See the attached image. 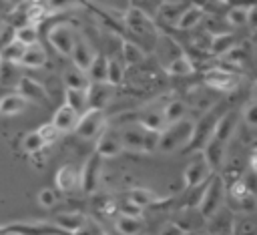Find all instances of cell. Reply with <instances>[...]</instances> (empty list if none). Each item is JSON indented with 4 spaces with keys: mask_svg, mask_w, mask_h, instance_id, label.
<instances>
[{
    "mask_svg": "<svg viewBox=\"0 0 257 235\" xmlns=\"http://www.w3.org/2000/svg\"><path fill=\"white\" fill-rule=\"evenodd\" d=\"M36 133H38V137L42 139L44 147H46V145H52V143L58 139V135H60V133H58V131L52 127V123H46V125H42V127H40Z\"/></svg>",
    "mask_w": 257,
    "mask_h": 235,
    "instance_id": "cell-42",
    "label": "cell"
},
{
    "mask_svg": "<svg viewBox=\"0 0 257 235\" xmlns=\"http://www.w3.org/2000/svg\"><path fill=\"white\" fill-rule=\"evenodd\" d=\"M16 90H18V94H20L26 102L32 100V102L44 104V102L50 98L46 86H42L38 80L30 78V76H22V78L18 80V84H16Z\"/></svg>",
    "mask_w": 257,
    "mask_h": 235,
    "instance_id": "cell-11",
    "label": "cell"
},
{
    "mask_svg": "<svg viewBox=\"0 0 257 235\" xmlns=\"http://www.w3.org/2000/svg\"><path fill=\"white\" fill-rule=\"evenodd\" d=\"M203 82L213 90H233L239 86L241 76L227 68H209L203 74Z\"/></svg>",
    "mask_w": 257,
    "mask_h": 235,
    "instance_id": "cell-8",
    "label": "cell"
},
{
    "mask_svg": "<svg viewBox=\"0 0 257 235\" xmlns=\"http://www.w3.org/2000/svg\"><path fill=\"white\" fill-rule=\"evenodd\" d=\"M219 116L215 112H207L205 116H201L199 123H193V135H191V141L187 143V147L183 149L185 153H193V151H203L205 145L209 143L211 135H213V129L217 125Z\"/></svg>",
    "mask_w": 257,
    "mask_h": 235,
    "instance_id": "cell-4",
    "label": "cell"
},
{
    "mask_svg": "<svg viewBox=\"0 0 257 235\" xmlns=\"http://www.w3.org/2000/svg\"><path fill=\"white\" fill-rule=\"evenodd\" d=\"M183 233H185V229L179 223H173V221L165 223L161 227V231H159V235H183Z\"/></svg>",
    "mask_w": 257,
    "mask_h": 235,
    "instance_id": "cell-46",
    "label": "cell"
},
{
    "mask_svg": "<svg viewBox=\"0 0 257 235\" xmlns=\"http://www.w3.org/2000/svg\"><path fill=\"white\" fill-rule=\"evenodd\" d=\"M185 112H187V104L183 100H171L165 110H163V119L167 125H173L177 121H183L185 119Z\"/></svg>",
    "mask_w": 257,
    "mask_h": 235,
    "instance_id": "cell-36",
    "label": "cell"
},
{
    "mask_svg": "<svg viewBox=\"0 0 257 235\" xmlns=\"http://www.w3.org/2000/svg\"><path fill=\"white\" fill-rule=\"evenodd\" d=\"M104 112L102 110H86L78 116L74 133L84 141H96L104 131Z\"/></svg>",
    "mask_w": 257,
    "mask_h": 235,
    "instance_id": "cell-5",
    "label": "cell"
},
{
    "mask_svg": "<svg viewBox=\"0 0 257 235\" xmlns=\"http://www.w3.org/2000/svg\"><path fill=\"white\" fill-rule=\"evenodd\" d=\"M124 78V64L120 58H108V66H106V82L112 86H118Z\"/></svg>",
    "mask_w": 257,
    "mask_h": 235,
    "instance_id": "cell-37",
    "label": "cell"
},
{
    "mask_svg": "<svg viewBox=\"0 0 257 235\" xmlns=\"http://www.w3.org/2000/svg\"><path fill=\"white\" fill-rule=\"evenodd\" d=\"M191 135H193V121L183 119V121H177L173 125H167L161 131L157 151H163V153H171L177 149L183 151L187 147V143L191 141Z\"/></svg>",
    "mask_w": 257,
    "mask_h": 235,
    "instance_id": "cell-2",
    "label": "cell"
},
{
    "mask_svg": "<svg viewBox=\"0 0 257 235\" xmlns=\"http://www.w3.org/2000/svg\"><path fill=\"white\" fill-rule=\"evenodd\" d=\"M56 187L62 191V193H70L78 187V169L74 165H62L58 171H56Z\"/></svg>",
    "mask_w": 257,
    "mask_h": 235,
    "instance_id": "cell-21",
    "label": "cell"
},
{
    "mask_svg": "<svg viewBox=\"0 0 257 235\" xmlns=\"http://www.w3.org/2000/svg\"><path fill=\"white\" fill-rule=\"evenodd\" d=\"M191 2H183V0H167V2H159V8H157V16L165 22V24H171L175 26L181 18V14L189 8Z\"/></svg>",
    "mask_w": 257,
    "mask_h": 235,
    "instance_id": "cell-15",
    "label": "cell"
},
{
    "mask_svg": "<svg viewBox=\"0 0 257 235\" xmlns=\"http://www.w3.org/2000/svg\"><path fill=\"white\" fill-rule=\"evenodd\" d=\"M143 135H145V127L137 121L131 123L128 127H124V131L120 133V143L122 149L128 151H143Z\"/></svg>",
    "mask_w": 257,
    "mask_h": 235,
    "instance_id": "cell-17",
    "label": "cell"
},
{
    "mask_svg": "<svg viewBox=\"0 0 257 235\" xmlns=\"http://www.w3.org/2000/svg\"><path fill=\"white\" fill-rule=\"evenodd\" d=\"M114 86L108 82H90L86 88V108L88 110H102L112 100Z\"/></svg>",
    "mask_w": 257,
    "mask_h": 235,
    "instance_id": "cell-9",
    "label": "cell"
},
{
    "mask_svg": "<svg viewBox=\"0 0 257 235\" xmlns=\"http://www.w3.org/2000/svg\"><path fill=\"white\" fill-rule=\"evenodd\" d=\"M0 235H8L6 233V227H0Z\"/></svg>",
    "mask_w": 257,
    "mask_h": 235,
    "instance_id": "cell-47",
    "label": "cell"
},
{
    "mask_svg": "<svg viewBox=\"0 0 257 235\" xmlns=\"http://www.w3.org/2000/svg\"><path fill=\"white\" fill-rule=\"evenodd\" d=\"M243 119H245L247 127H257V104H255L253 100L245 106V110H243Z\"/></svg>",
    "mask_w": 257,
    "mask_h": 235,
    "instance_id": "cell-43",
    "label": "cell"
},
{
    "mask_svg": "<svg viewBox=\"0 0 257 235\" xmlns=\"http://www.w3.org/2000/svg\"><path fill=\"white\" fill-rule=\"evenodd\" d=\"M24 50H26V48H24L20 42L12 40V42L6 44L4 48H0V60H2V62H10V64H18L20 58H22V54H24Z\"/></svg>",
    "mask_w": 257,
    "mask_h": 235,
    "instance_id": "cell-38",
    "label": "cell"
},
{
    "mask_svg": "<svg viewBox=\"0 0 257 235\" xmlns=\"http://www.w3.org/2000/svg\"><path fill=\"white\" fill-rule=\"evenodd\" d=\"M235 127H237V112L235 110H229V112L221 114L219 121H217V125H215V129H213L211 141H217L221 145H227L229 139H231V135H233V131H235Z\"/></svg>",
    "mask_w": 257,
    "mask_h": 235,
    "instance_id": "cell-14",
    "label": "cell"
},
{
    "mask_svg": "<svg viewBox=\"0 0 257 235\" xmlns=\"http://www.w3.org/2000/svg\"><path fill=\"white\" fill-rule=\"evenodd\" d=\"M100 165H102V159H100L96 153H92V155L84 161L82 169L78 171V187H80L86 195H90V193H94V191L98 189Z\"/></svg>",
    "mask_w": 257,
    "mask_h": 235,
    "instance_id": "cell-6",
    "label": "cell"
},
{
    "mask_svg": "<svg viewBox=\"0 0 257 235\" xmlns=\"http://www.w3.org/2000/svg\"><path fill=\"white\" fill-rule=\"evenodd\" d=\"M139 123H141L145 129H151V131H157V133H161V131L167 127V123H165V119H163V112H159V110L147 112Z\"/></svg>",
    "mask_w": 257,
    "mask_h": 235,
    "instance_id": "cell-39",
    "label": "cell"
},
{
    "mask_svg": "<svg viewBox=\"0 0 257 235\" xmlns=\"http://www.w3.org/2000/svg\"><path fill=\"white\" fill-rule=\"evenodd\" d=\"M124 22L128 26L131 32H135L137 36H143V38H151L153 42L159 40V28L157 24L153 22V18H149L147 14H143L139 8L135 6H128L126 12H124Z\"/></svg>",
    "mask_w": 257,
    "mask_h": 235,
    "instance_id": "cell-3",
    "label": "cell"
},
{
    "mask_svg": "<svg viewBox=\"0 0 257 235\" xmlns=\"http://www.w3.org/2000/svg\"><path fill=\"white\" fill-rule=\"evenodd\" d=\"M203 20H205V8L201 4H193L191 2L189 8L181 14V18L175 24V28H179V30H195Z\"/></svg>",
    "mask_w": 257,
    "mask_h": 235,
    "instance_id": "cell-18",
    "label": "cell"
},
{
    "mask_svg": "<svg viewBox=\"0 0 257 235\" xmlns=\"http://www.w3.org/2000/svg\"><path fill=\"white\" fill-rule=\"evenodd\" d=\"M106 66H108V56L104 54H94L88 70H86V76L90 82H106Z\"/></svg>",
    "mask_w": 257,
    "mask_h": 235,
    "instance_id": "cell-26",
    "label": "cell"
},
{
    "mask_svg": "<svg viewBox=\"0 0 257 235\" xmlns=\"http://www.w3.org/2000/svg\"><path fill=\"white\" fill-rule=\"evenodd\" d=\"M26 106V100L18 94V92H8L4 96H0V114H16L22 112Z\"/></svg>",
    "mask_w": 257,
    "mask_h": 235,
    "instance_id": "cell-29",
    "label": "cell"
},
{
    "mask_svg": "<svg viewBox=\"0 0 257 235\" xmlns=\"http://www.w3.org/2000/svg\"><path fill=\"white\" fill-rule=\"evenodd\" d=\"M128 201H131V203H135L139 209H145V207H149V205L157 203L159 199H157V195H155L153 191L143 189V187H135V189L128 193Z\"/></svg>",
    "mask_w": 257,
    "mask_h": 235,
    "instance_id": "cell-34",
    "label": "cell"
},
{
    "mask_svg": "<svg viewBox=\"0 0 257 235\" xmlns=\"http://www.w3.org/2000/svg\"><path fill=\"white\" fill-rule=\"evenodd\" d=\"M4 227L8 235H66L58 227L48 223H12Z\"/></svg>",
    "mask_w": 257,
    "mask_h": 235,
    "instance_id": "cell-13",
    "label": "cell"
},
{
    "mask_svg": "<svg viewBox=\"0 0 257 235\" xmlns=\"http://www.w3.org/2000/svg\"><path fill=\"white\" fill-rule=\"evenodd\" d=\"M70 58L74 62V68L86 72L92 58H94V52L90 48V44L84 40V38H74V44H72V50H70Z\"/></svg>",
    "mask_w": 257,
    "mask_h": 235,
    "instance_id": "cell-16",
    "label": "cell"
},
{
    "mask_svg": "<svg viewBox=\"0 0 257 235\" xmlns=\"http://www.w3.org/2000/svg\"><path fill=\"white\" fill-rule=\"evenodd\" d=\"M183 235H197V233H195V231H185Z\"/></svg>",
    "mask_w": 257,
    "mask_h": 235,
    "instance_id": "cell-48",
    "label": "cell"
},
{
    "mask_svg": "<svg viewBox=\"0 0 257 235\" xmlns=\"http://www.w3.org/2000/svg\"><path fill=\"white\" fill-rule=\"evenodd\" d=\"M253 4H235L227 10V24L229 26H245L247 24V12Z\"/></svg>",
    "mask_w": 257,
    "mask_h": 235,
    "instance_id": "cell-35",
    "label": "cell"
},
{
    "mask_svg": "<svg viewBox=\"0 0 257 235\" xmlns=\"http://www.w3.org/2000/svg\"><path fill=\"white\" fill-rule=\"evenodd\" d=\"M84 223H86V217H82L78 213H64L54 219V227H58L66 235H74Z\"/></svg>",
    "mask_w": 257,
    "mask_h": 235,
    "instance_id": "cell-22",
    "label": "cell"
},
{
    "mask_svg": "<svg viewBox=\"0 0 257 235\" xmlns=\"http://www.w3.org/2000/svg\"><path fill=\"white\" fill-rule=\"evenodd\" d=\"M76 121H78V114L68 108L66 104H60L52 116V127L58 131V133H66V131H74L76 127Z\"/></svg>",
    "mask_w": 257,
    "mask_h": 235,
    "instance_id": "cell-20",
    "label": "cell"
},
{
    "mask_svg": "<svg viewBox=\"0 0 257 235\" xmlns=\"http://www.w3.org/2000/svg\"><path fill=\"white\" fill-rule=\"evenodd\" d=\"M38 201H40L42 207H52L56 203V193L52 189H42L38 193Z\"/></svg>",
    "mask_w": 257,
    "mask_h": 235,
    "instance_id": "cell-44",
    "label": "cell"
},
{
    "mask_svg": "<svg viewBox=\"0 0 257 235\" xmlns=\"http://www.w3.org/2000/svg\"><path fill=\"white\" fill-rule=\"evenodd\" d=\"M22 147H24L26 153H30V155H38V153L44 149V143H42V139L38 137V133L32 131V133H28V135L24 137Z\"/></svg>",
    "mask_w": 257,
    "mask_h": 235,
    "instance_id": "cell-40",
    "label": "cell"
},
{
    "mask_svg": "<svg viewBox=\"0 0 257 235\" xmlns=\"http://www.w3.org/2000/svg\"><path fill=\"white\" fill-rule=\"evenodd\" d=\"M18 64H22L26 68H42L46 64V54H44L42 46L40 44H34L30 48H26Z\"/></svg>",
    "mask_w": 257,
    "mask_h": 235,
    "instance_id": "cell-25",
    "label": "cell"
},
{
    "mask_svg": "<svg viewBox=\"0 0 257 235\" xmlns=\"http://www.w3.org/2000/svg\"><path fill=\"white\" fill-rule=\"evenodd\" d=\"M0 30H2V20H0Z\"/></svg>",
    "mask_w": 257,
    "mask_h": 235,
    "instance_id": "cell-49",
    "label": "cell"
},
{
    "mask_svg": "<svg viewBox=\"0 0 257 235\" xmlns=\"http://www.w3.org/2000/svg\"><path fill=\"white\" fill-rule=\"evenodd\" d=\"M122 151V143H120V133L114 129H104L100 133V137L96 139V155L100 159H108V157H116Z\"/></svg>",
    "mask_w": 257,
    "mask_h": 235,
    "instance_id": "cell-10",
    "label": "cell"
},
{
    "mask_svg": "<svg viewBox=\"0 0 257 235\" xmlns=\"http://www.w3.org/2000/svg\"><path fill=\"white\" fill-rule=\"evenodd\" d=\"M141 211H143V209H139V207H137L135 203H131L128 199L120 205V215H126V217H139V219H141Z\"/></svg>",
    "mask_w": 257,
    "mask_h": 235,
    "instance_id": "cell-45",
    "label": "cell"
},
{
    "mask_svg": "<svg viewBox=\"0 0 257 235\" xmlns=\"http://www.w3.org/2000/svg\"><path fill=\"white\" fill-rule=\"evenodd\" d=\"M143 219L139 217H126V215H118L114 219V229L120 235H141L143 231Z\"/></svg>",
    "mask_w": 257,
    "mask_h": 235,
    "instance_id": "cell-28",
    "label": "cell"
},
{
    "mask_svg": "<svg viewBox=\"0 0 257 235\" xmlns=\"http://www.w3.org/2000/svg\"><path fill=\"white\" fill-rule=\"evenodd\" d=\"M209 44H211V36L205 30H199L191 36V46L199 52H209Z\"/></svg>",
    "mask_w": 257,
    "mask_h": 235,
    "instance_id": "cell-41",
    "label": "cell"
},
{
    "mask_svg": "<svg viewBox=\"0 0 257 235\" xmlns=\"http://www.w3.org/2000/svg\"><path fill=\"white\" fill-rule=\"evenodd\" d=\"M64 88H74V90H86L88 88V84H90V80H88V76H86V72H82V70H78V68H68L66 72H64Z\"/></svg>",
    "mask_w": 257,
    "mask_h": 235,
    "instance_id": "cell-30",
    "label": "cell"
},
{
    "mask_svg": "<svg viewBox=\"0 0 257 235\" xmlns=\"http://www.w3.org/2000/svg\"><path fill=\"white\" fill-rule=\"evenodd\" d=\"M74 32L66 22H56L48 28V42L54 46V50L62 56H70L72 44H74Z\"/></svg>",
    "mask_w": 257,
    "mask_h": 235,
    "instance_id": "cell-7",
    "label": "cell"
},
{
    "mask_svg": "<svg viewBox=\"0 0 257 235\" xmlns=\"http://www.w3.org/2000/svg\"><path fill=\"white\" fill-rule=\"evenodd\" d=\"M22 78V74L18 72L16 64H10V62H2L0 60V88H16L18 80Z\"/></svg>",
    "mask_w": 257,
    "mask_h": 235,
    "instance_id": "cell-31",
    "label": "cell"
},
{
    "mask_svg": "<svg viewBox=\"0 0 257 235\" xmlns=\"http://www.w3.org/2000/svg\"><path fill=\"white\" fill-rule=\"evenodd\" d=\"M237 44H239V38L233 32L213 36L211 38V44H209V54L211 56H227Z\"/></svg>",
    "mask_w": 257,
    "mask_h": 235,
    "instance_id": "cell-19",
    "label": "cell"
},
{
    "mask_svg": "<svg viewBox=\"0 0 257 235\" xmlns=\"http://www.w3.org/2000/svg\"><path fill=\"white\" fill-rule=\"evenodd\" d=\"M223 201H225V181L217 173H213L205 181V189H203L197 211H199L201 217L211 219L213 215L219 213V209L223 207Z\"/></svg>",
    "mask_w": 257,
    "mask_h": 235,
    "instance_id": "cell-1",
    "label": "cell"
},
{
    "mask_svg": "<svg viewBox=\"0 0 257 235\" xmlns=\"http://www.w3.org/2000/svg\"><path fill=\"white\" fill-rule=\"evenodd\" d=\"M14 40L20 42L24 48H30V46L38 44V30H36V26L22 24V26L14 28Z\"/></svg>",
    "mask_w": 257,
    "mask_h": 235,
    "instance_id": "cell-33",
    "label": "cell"
},
{
    "mask_svg": "<svg viewBox=\"0 0 257 235\" xmlns=\"http://www.w3.org/2000/svg\"><path fill=\"white\" fill-rule=\"evenodd\" d=\"M231 235H257V221L253 215H237L231 219Z\"/></svg>",
    "mask_w": 257,
    "mask_h": 235,
    "instance_id": "cell-24",
    "label": "cell"
},
{
    "mask_svg": "<svg viewBox=\"0 0 257 235\" xmlns=\"http://www.w3.org/2000/svg\"><path fill=\"white\" fill-rule=\"evenodd\" d=\"M64 104L68 108H72L78 116L82 112H86V90H74V88H64Z\"/></svg>",
    "mask_w": 257,
    "mask_h": 235,
    "instance_id": "cell-27",
    "label": "cell"
},
{
    "mask_svg": "<svg viewBox=\"0 0 257 235\" xmlns=\"http://www.w3.org/2000/svg\"><path fill=\"white\" fill-rule=\"evenodd\" d=\"M165 70L169 74H173V76H187V74H193L195 72V64H193V60L187 54H181L171 64H167Z\"/></svg>",
    "mask_w": 257,
    "mask_h": 235,
    "instance_id": "cell-32",
    "label": "cell"
},
{
    "mask_svg": "<svg viewBox=\"0 0 257 235\" xmlns=\"http://www.w3.org/2000/svg\"><path fill=\"white\" fill-rule=\"evenodd\" d=\"M118 52H120V60H122L124 66H135V64L145 60L143 48L139 44L131 42V40H120V50Z\"/></svg>",
    "mask_w": 257,
    "mask_h": 235,
    "instance_id": "cell-23",
    "label": "cell"
},
{
    "mask_svg": "<svg viewBox=\"0 0 257 235\" xmlns=\"http://www.w3.org/2000/svg\"><path fill=\"white\" fill-rule=\"evenodd\" d=\"M211 175H213V173H211L209 165L205 163L203 155L199 153V155H197V159H195V161H191V163L185 167L183 179H185V185L191 189V187H199V185H203Z\"/></svg>",
    "mask_w": 257,
    "mask_h": 235,
    "instance_id": "cell-12",
    "label": "cell"
}]
</instances>
